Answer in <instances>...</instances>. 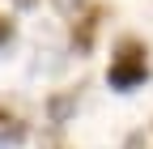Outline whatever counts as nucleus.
Returning a JSON list of instances; mask_svg holds the SVG:
<instances>
[{"label": "nucleus", "mask_w": 153, "mask_h": 149, "mask_svg": "<svg viewBox=\"0 0 153 149\" xmlns=\"http://www.w3.org/2000/svg\"><path fill=\"white\" fill-rule=\"evenodd\" d=\"M145 77H149V51H145V43L140 39H123L119 47H115V55H111V72H106L111 89L128 94V89L145 85Z\"/></svg>", "instance_id": "nucleus-1"}, {"label": "nucleus", "mask_w": 153, "mask_h": 149, "mask_svg": "<svg viewBox=\"0 0 153 149\" xmlns=\"http://www.w3.org/2000/svg\"><path fill=\"white\" fill-rule=\"evenodd\" d=\"M98 22H102V9H94V13L85 17V22H81V30H72V47H76V51H89V47H94Z\"/></svg>", "instance_id": "nucleus-2"}, {"label": "nucleus", "mask_w": 153, "mask_h": 149, "mask_svg": "<svg viewBox=\"0 0 153 149\" xmlns=\"http://www.w3.org/2000/svg\"><path fill=\"white\" fill-rule=\"evenodd\" d=\"M51 124H68V115L76 111V94H60V98H51Z\"/></svg>", "instance_id": "nucleus-3"}, {"label": "nucleus", "mask_w": 153, "mask_h": 149, "mask_svg": "<svg viewBox=\"0 0 153 149\" xmlns=\"http://www.w3.org/2000/svg\"><path fill=\"white\" fill-rule=\"evenodd\" d=\"M22 136H26L22 119H17V115H9V111L0 107V141H22Z\"/></svg>", "instance_id": "nucleus-4"}, {"label": "nucleus", "mask_w": 153, "mask_h": 149, "mask_svg": "<svg viewBox=\"0 0 153 149\" xmlns=\"http://www.w3.org/2000/svg\"><path fill=\"white\" fill-rule=\"evenodd\" d=\"M9 43H13V22H9L4 13H0V51H4Z\"/></svg>", "instance_id": "nucleus-5"}, {"label": "nucleus", "mask_w": 153, "mask_h": 149, "mask_svg": "<svg viewBox=\"0 0 153 149\" xmlns=\"http://www.w3.org/2000/svg\"><path fill=\"white\" fill-rule=\"evenodd\" d=\"M81 4H85V0H55V9H60V13H76Z\"/></svg>", "instance_id": "nucleus-6"}, {"label": "nucleus", "mask_w": 153, "mask_h": 149, "mask_svg": "<svg viewBox=\"0 0 153 149\" xmlns=\"http://www.w3.org/2000/svg\"><path fill=\"white\" fill-rule=\"evenodd\" d=\"M13 4H17V9H34L38 0H13Z\"/></svg>", "instance_id": "nucleus-7"}, {"label": "nucleus", "mask_w": 153, "mask_h": 149, "mask_svg": "<svg viewBox=\"0 0 153 149\" xmlns=\"http://www.w3.org/2000/svg\"><path fill=\"white\" fill-rule=\"evenodd\" d=\"M0 149H4V141H0Z\"/></svg>", "instance_id": "nucleus-8"}]
</instances>
